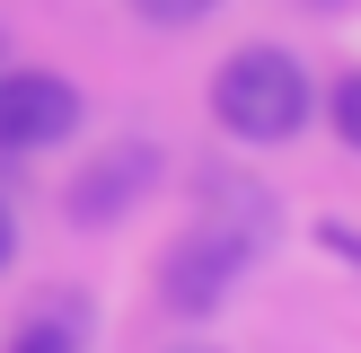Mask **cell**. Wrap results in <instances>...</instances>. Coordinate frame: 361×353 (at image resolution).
Returning a JSON list of instances; mask_svg holds the SVG:
<instances>
[{"label": "cell", "mask_w": 361, "mask_h": 353, "mask_svg": "<svg viewBox=\"0 0 361 353\" xmlns=\"http://www.w3.org/2000/svg\"><path fill=\"white\" fill-rule=\"evenodd\" d=\"M309 71L291 62L282 44H238L221 71H212V115H221L229 141H247V150H274V141H291L300 124H309Z\"/></svg>", "instance_id": "cell-1"}, {"label": "cell", "mask_w": 361, "mask_h": 353, "mask_svg": "<svg viewBox=\"0 0 361 353\" xmlns=\"http://www.w3.org/2000/svg\"><path fill=\"white\" fill-rule=\"evenodd\" d=\"M80 124V88L62 71H9L0 62V150H53Z\"/></svg>", "instance_id": "cell-2"}, {"label": "cell", "mask_w": 361, "mask_h": 353, "mask_svg": "<svg viewBox=\"0 0 361 353\" xmlns=\"http://www.w3.org/2000/svg\"><path fill=\"white\" fill-rule=\"evenodd\" d=\"M150 186H159V150H150V141H115V150H97L80 176H71V221L106 229V221H123Z\"/></svg>", "instance_id": "cell-3"}, {"label": "cell", "mask_w": 361, "mask_h": 353, "mask_svg": "<svg viewBox=\"0 0 361 353\" xmlns=\"http://www.w3.org/2000/svg\"><path fill=\"white\" fill-rule=\"evenodd\" d=\"M194 203H203V212H194V229H212L221 247H238L247 265H256L264 247H274V221H282V212H274V194H264L256 176H238V168H212L203 186H194Z\"/></svg>", "instance_id": "cell-4"}, {"label": "cell", "mask_w": 361, "mask_h": 353, "mask_svg": "<svg viewBox=\"0 0 361 353\" xmlns=\"http://www.w3.org/2000/svg\"><path fill=\"white\" fill-rule=\"evenodd\" d=\"M238 274H247V256H238V247H221L212 229H185V239L159 256V292H168L176 318H212V309H221V292H229Z\"/></svg>", "instance_id": "cell-5"}, {"label": "cell", "mask_w": 361, "mask_h": 353, "mask_svg": "<svg viewBox=\"0 0 361 353\" xmlns=\"http://www.w3.org/2000/svg\"><path fill=\"white\" fill-rule=\"evenodd\" d=\"M80 345H88V300L80 292H44L9 335V353H80Z\"/></svg>", "instance_id": "cell-6"}, {"label": "cell", "mask_w": 361, "mask_h": 353, "mask_svg": "<svg viewBox=\"0 0 361 353\" xmlns=\"http://www.w3.org/2000/svg\"><path fill=\"white\" fill-rule=\"evenodd\" d=\"M326 115H335V133L361 150V71H335L326 80Z\"/></svg>", "instance_id": "cell-7"}, {"label": "cell", "mask_w": 361, "mask_h": 353, "mask_svg": "<svg viewBox=\"0 0 361 353\" xmlns=\"http://www.w3.org/2000/svg\"><path fill=\"white\" fill-rule=\"evenodd\" d=\"M150 27H194V18H212V0H133Z\"/></svg>", "instance_id": "cell-8"}, {"label": "cell", "mask_w": 361, "mask_h": 353, "mask_svg": "<svg viewBox=\"0 0 361 353\" xmlns=\"http://www.w3.org/2000/svg\"><path fill=\"white\" fill-rule=\"evenodd\" d=\"M9 256H18V212H9V194H0V274H9Z\"/></svg>", "instance_id": "cell-9"}, {"label": "cell", "mask_w": 361, "mask_h": 353, "mask_svg": "<svg viewBox=\"0 0 361 353\" xmlns=\"http://www.w3.org/2000/svg\"><path fill=\"white\" fill-rule=\"evenodd\" d=\"M176 353H221V345H176Z\"/></svg>", "instance_id": "cell-10"}]
</instances>
